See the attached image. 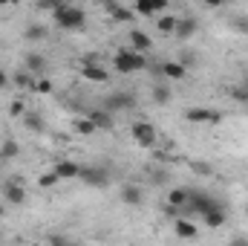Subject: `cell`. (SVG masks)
I'll list each match as a JSON object with an SVG mask.
<instances>
[{"label":"cell","mask_w":248,"mask_h":246,"mask_svg":"<svg viewBox=\"0 0 248 246\" xmlns=\"http://www.w3.org/2000/svg\"><path fill=\"white\" fill-rule=\"evenodd\" d=\"M78 180H84L87 185H95V188H104L107 185V171L104 168H81Z\"/></svg>","instance_id":"8"},{"label":"cell","mask_w":248,"mask_h":246,"mask_svg":"<svg viewBox=\"0 0 248 246\" xmlns=\"http://www.w3.org/2000/svg\"><path fill=\"white\" fill-rule=\"evenodd\" d=\"M17 151H20V145H17L15 139H6V142L0 145V159H15Z\"/></svg>","instance_id":"20"},{"label":"cell","mask_w":248,"mask_h":246,"mask_svg":"<svg viewBox=\"0 0 248 246\" xmlns=\"http://www.w3.org/2000/svg\"><path fill=\"white\" fill-rule=\"evenodd\" d=\"M9 3H15V0H0V6H9Z\"/></svg>","instance_id":"39"},{"label":"cell","mask_w":248,"mask_h":246,"mask_svg":"<svg viewBox=\"0 0 248 246\" xmlns=\"http://www.w3.org/2000/svg\"><path fill=\"white\" fill-rule=\"evenodd\" d=\"M231 26H234V29H240V32H248V20H234Z\"/></svg>","instance_id":"36"},{"label":"cell","mask_w":248,"mask_h":246,"mask_svg":"<svg viewBox=\"0 0 248 246\" xmlns=\"http://www.w3.org/2000/svg\"><path fill=\"white\" fill-rule=\"evenodd\" d=\"M193 32H196V20H193V18H182V20H176V32H173L176 38L185 41V38H190Z\"/></svg>","instance_id":"15"},{"label":"cell","mask_w":248,"mask_h":246,"mask_svg":"<svg viewBox=\"0 0 248 246\" xmlns=\"http://www.w3.org/2000/svg\"><path fill=\"white\" fill-rule=\"evenodd\" d=\"M3 197H6L9 203L20 206V203L26 200V191H23V185H17V183H3Z\"/></svg>","instance_id":"10"},{"label":"cell","mask_w":248,"mask_h":246,"mask_svg":"<svg viewBox=\"0 0 248 246\" xmlns=\"http://www.w3.org/2000/svg\"><path fill=\"white\" fill-rule=\"evenodd\" d=\"M113 64H116L119 72H139V70L147 67V58H144L139 50H119L116 58H113Z\"/></svg>","instance_id":"1"},{"label":"cell","mask_w":248,"mask_h":246,"mask_svg":"<svg viewBox=\"0 0 248 246\" xmlns=\"http://www.w3.org/2000/svg\"><path fill=\"white\" fill-rule=\"evenodd\" d=\"M104 107L110 110V113H122V110H133L136 107V99L130 96V93H113L107 102H104Z\"/></svg>","instance_id":"6"},{"label":"cell","mask_w":248,"mask_h":246,"mask_svg":"<svg viewBox=\"0 0 248 246\" xmlns=\"http://www.w3.org/2000/svg\"><path fill=\"white\" fill-rule=\"evenodd\" d=\"M202 220H205L211 229H217V226H222V223H225V211H222L219 206H214L211 211H205V214H202Z\"/></svg>","instance_id":"16"},{"label":"cell","mask_w":248,"mask_h":246,"mask_svg":"<svg viewBox=\"0 0 248 246\" xmlns=\"http://www.w3.org/2000/svg\"><path fill=\"white\" fill-rule=\"evenodd\" d=\"M23 122H26L29 130H35V133H41V130H44V119H41L38 113H23Z\"/></svg>","instance_id":"25"},{"label":"cell","mask_w":248,"mask_h":246,"mask_svg":"<svg viewBox=\"0 0 248 246\" xmlns=\"http://www.w3.org/2000/svg\"><path fill=\"white\" fill-rule=\"evenodd\" d=\"M52 15H55V23H58L61 29H81V26H84V12H81V9L58 6Z\"/></svg>","instance_id":"2"},{"label":"cell","mask_w":248,"mask_h":246,"mask_svg":"<svg viewBox=\"0 0 248 246\" xmlns=\"http://www.w3.org/2000/svg\"><path fill=\"white\" fill-rule=\"evenodd\" d=\"M38 6H41V9H49V12H55V9L61 6V0H38Z\"/></svg>","instance_id":"33"},{"label":"cell","mask_w":248,"mask_h":246,"mask_svg":"<svg viewBox=\"0 0 248 246\" xmlns=\"http://www.w3.org/2000/svg\"><path fill=\"white\" fill-rule=\"evenodd\" d=\"M130 44H133V50H139V53H144V50L153 47V41L147 38V32H139V29L130 32Z\"/></svg>","instance_id":"13"},{"label":"cell","mask_w":248,"mask_h":246,"mask_svg":"<svg viewBox=\"0 0 248 246\" xmlns=\"http://www.w3.org/2000/svg\"><path fill=\"white\" fill-rule=\"evenodd\" d=\"M150 3H153L156 12H165V9H168V0H150Z\"/></svg>","instance_id":"35"},{"label":"cell","mask_w":248,"mask_h":246,"mask_svg":"<svg viewBox=\"0 0 248 246\" xmlns=\"http://www.w3.org/2000/svg\"><path fill=\"white\" fill-rule=\"evenodd\" d=\"M185 119H187V122H196V124H202V122L219 124V122H222V113L208 110V107H193V110H187V113H185Z\"/></svg>","instance_id":"7"},{"label":"cell","mask_w":248,"mask_h":246,"mask_svg":"<svg viewBox=\"0 0 248 246\" xmlns=\"http://www.w3.org/2000/svg\"><path fill=\"white\" fill-rule=\"evenodd\" d=\"M81 75H84L87 81H95V84H107V81H110V72H107L101 64H95L93 58H84V64H81Z\"/></svg>","instance_id":"5"},{"label":"cell","mask_w":248,"mask_h":246,"mask_svg":"<svg viewBox=\"0 0 248 246\" xmlns=\"http://www.w3.org/2000/svg\"><path fill=\"white\" fill-rule=\"evenodd\" d=\"M190 168H193L196 174H211V165H208V162H190Z\"/></svg>","instance_id":"32"},{"label":"cell","mask_w":248,"mask_h":246,"mask_svg":"<svg viewBox=\"0 0 248 246\" xmlns=\"http://www.w3.org/2000/svg\"><path fill=\"white\" fill-rule=\"evenodd\" d=\"M202 3H205V6H214V9H217V6H222L225 0H202Z\"/></svg>","instance_id":"37"},{"label":"cell","mask_w":248,"mask_h":246,"mask_svg":"<svg viewBox=\"0 0 248 246\" xmlns=\"http://www.w3.org/2000/svg\"><path fill=\"white\" fill-rule=\"evenodd\" d=\"M187 197H190V191H187V188H173V191L168 194V203H170V206H176V209H185Z\"/></svg>","instance_id":"18"},{"label":"cell","mask_w":248,"mask_h":246,"mask_svg":"<svg viewBox=\"0 0 248 246\" xmlns=\"http://www.w3.org/2000/svg\"><path fill=\"white\" fill-rule=\"evenodd\" d=\"M35 90H38V93H52V84L41 78V81H35Z\"/></svg>","instance_id":"34"},{"label":"cell","mask_w":248,"mask_h":246,"mask_svg":"<svg viewBox=\"0 0 248 246\" xmlns=\"http://www.w3.org/2000/svg\"><path fill=\"white\" fill-rule=\"evenodd\" d=\"M9 113H12V116H23V113H26V105H23V102H12Z\"/></svg>","instance_id":"31"},{"label":"cell","mask_w":248,"mask_h":246,"mask_svg":"<svg viewBox=\"0 0 248 246\" xmlns=\"http://www.w3.org/2000/svg\"><path fill=\"white\" fill-rule=\"evenodd\" d=\"M246 211H248V206H246Z\"/></svg>","instance_id":"41"},{"label":"cell","mask_w":248,"mask_h":246,"mask_svg":"<svg viewBox=\"0 0 248 246\" xmlns=\"http://www.w3.org/2000/svg\"><path fill=\"white\" fill-rule=\"evenodd\" d=\"M90 119L95 122L98 130H113V113H110L107 107H101V110H90Z\"/></svg>","instance_id":"11"},{"label":"cell","mask_w":248,"mask_h":246,"mask_svg":"<svg viewBox=\"0 0 248 246\" xmlns=\"http://www.w3.org/2000/svg\"><path fill=\"white\" fill-rule=\"evenodd\" d=\"M15 84L23 87V90H35V75H32L29 70H26V72H17V75H15Z\"/></svg>","instance_id":"22"},{"label":"cell","mask_w":248,"mask_h":246,"mask_svg":"<svg viewBox=\"0 0 248 246\" xmlns=\"http://www.w3.org/2000/svg\"><path fill=\"white\" fill-rule=\"evenodd\" d=\"M122 200L127 203V206H139V203H141V188H139V185H124Z\"/></svg>","instance_id":"17"},{"label":"cell","mask_w":248,"mask_h":246,"mask_svg":"<svg viewBox=\"0 0 248 246\" xmlns=\"http://www.w3.org/2000/svg\"><path fill=\"white\" fill-rule=\"evenodd\" d=\"M173 226H176V235H179L182 241H193V238L199 235V232H196V226H193L190 220H185V217H179V220H176Z\"/></svg>","instance_id":"12"},{"label":"cell","mask_w":248,"mask_h":246,"mask_svg":"<svg viewBox=\"0 0 248 246\" xmlns=\"http://www.w3.org/2000/svg\"><path fill=\"white\" fill-rule=\"evenodd\" d=\"M162 72H165L168 78L179 81V78H185V64H182V61H165V64H162Z\"/></svg>","instance_id":"14"},{"label":"cell","mask_w":248,"mask_h":246,"mask_svg":"<svg viewBox=\"0 0 248 246\" xmlns=\"http://www.w3.org/2000/svg\"><path fill=\"white\" fill-rule=\"evenodd\" d=\"M153 99H156L159 105H168V102H170V87H168V84H156V87H153Z\"/></svg>","instance_id":"23"},{"label":"cell","mask_w":248,"mask_h":246,"mask_svg":"<svg viewBox=\"0 0 248 246\" xmlns=\"http://www.w3.org/2000/svg\"><path fill=\"white\" fill-rule=\"evenodd\" d=\"M130 133H133L136 145H141V148H153V145H156V127L150 122H136Z\"/></svg>","instance_id":"4"},{"label":"cell","mask_w":248,"mask_h":246,"mask_svg":"<svg viewBox=\"0 0 248 246\" xmlns=\"http://www.w3.org/2000/svg\"><path fill=\"white\" fill-rule=\"evenodd\" d=\"M55 174L61 180H75L81 174V165L78 162H69V159H61V162H55Z\"/></svg>","instance_id":"9"},{"label":"cell","mask_w":248,"mask_h":246,"mask_svg":"<svg viewBox=\"0 0 248 246\" xmlns=\"http://www.w3.org/2000/svg\"><path fill=\"white\" fill-rule=\"evenodd\" d=\"M6 84H9V78H6V72H3V70H0V90H3V87H6Z\"/></svg>","instance_id":"38"},{"label":"cell","mask_w":248,"mask_h":246,"mask_svg":"<svg viewBox=\"0 0 248 246\" xmlns=\"http://www.w3.org/2000/svg\"><path fill=\"white\" fill-rule=\"evenodd\" d=\"M26 38H29V41H44V38H46V29L35 23V26H29V29H26Z\"/></svg>","instance_id":"28"},{"label":"cell","mask_w":248,"mask_h":246,"mask_svg":"<svg viewBox=\"0 0 248 246\" xmlns=\"http://www.w3.org/2000/svg\"><path fill=\"white\" fill-rule=\"evenodd\" d=\"M44 67H46V64H44V58H41V55H26V70H29L32 75L44 72Z\"/></svg>","instance_id":"24"},{"label":"cell","mask_w":248,"mask_h":246,"mask_svg":"<svg viewBox=\"0 0 248 246\" xmlns=\"http://www.w3.org/2000/svg\"><path fill=\"white\" fill-rule=\"evenodd\" d=\"M176 20H179L176 15H162L159 18V32L162 35H173L176 32Z\"/></svg>","instance_id":"19"},{"label":"cell","mask_w":248,"mask_h":246,"mask_svg":"<svg viewBox=\"0 0 248 246\" xmlns=\"http://www.w3.org/2000/svg\"><path fill=\"white\" fill-rule=\"evenodd\" d=\"M217 206V200L211 197V194H205V191H190V197H187V211H193V214H205V211H211Z\"/></svg>","instance_id":"3"},{"label":"cell","mask_w":248,"mask_h":246,"mask_svg":"<svg viewBox=\"0 0 248 246\" xmlns=\"http://www.w3.org/2000/svg\"><path fill=\"white\" fill-rule=\"evenodd\" d=\"M58 180H61V177H58V174H55V168H52V171L41 174V180H38V185H41V188H52V185L58 183Z\"/></svg>","instance_id":"27"},{"label":"cell","mask_w":248,"mask_h":246,"mask_svg":"<svg viewBox=\"0 0 248 246\" xmlns=\"http://www.w3.org/2000/svg\"><path fill=\"white\" fill-rule=\"evenodd\" d=\"M0 217H3V206H0Z\"/></svg>","instance_id":"40"},{"label":"cell","mask_w":248,"mask_h":246,"mask_svg":"<svg viewBox=\"0 0 248 246\" xmlns=\"http://www.w3.org/2000/svg\"><path fill=\"white\" fill-rule=\"evenodd\" d=\"M231 96H234L237 102H248V87H234V90H231Z\"/></svg>","instance_id":"30"},{"label":"cell","mask_w":248,"mask_h":246,"mask_svg":"<svg viewBox=\"0 0 248 246\" xmlns=\"http://www.w3.org/2000/svg\"><path fill=\"white\" fill-rule=\"evenodd\" d=\"M136 15H141V18H153L156 9H153L150 0H136Z\"/></svg>","instance_id":"26"},{"label":"cell","mask_w":248,"mask_h":246,"mask_svg":"<svg viewBox=\"0 0 248 246\" xmlns=\"http://www.w3.org/2000/svg\"><path fill=\"white\" fill-rule=\"evenodd\" d=\"M113 18H116V20H133L136 15H133L130 9H122V6H119V9H113Z\"/></svg>","instance_id":"29"},{"label":"cell","mask_w":248,"mask_h":246,"mask_svg":"<svg viewBox=\"0 0 248 246\" xmlns=\"http://www.w3.org/2000/svg\"><path fill=\"white\" fill-rule=\"evenodd\" d=\"M75 130H78L81 136H93V133H95L98 127H95V122H93V119L87 116V119H75Z\"/></svg>","instance_id":"21"}]
</instances>
